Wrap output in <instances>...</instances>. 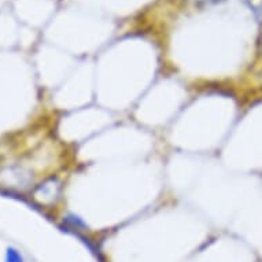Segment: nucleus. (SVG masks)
Here are the masks:
<instances>
[{"label": "nucleus", "instance_id": "f257e3e1", "mask_svg": "<svg viewBox=\"0 0 262 262\" xmlns=\"http://www.w3.org/2000/svg\"><path fill=\"white\" fill-rule=\"evenodd\" d=\"M6 262H24V258H22L18 250L10 247V249H7V253H6Z\"/></svg>", "mask_w": 262, "mask_h": 262}]
</instances>
